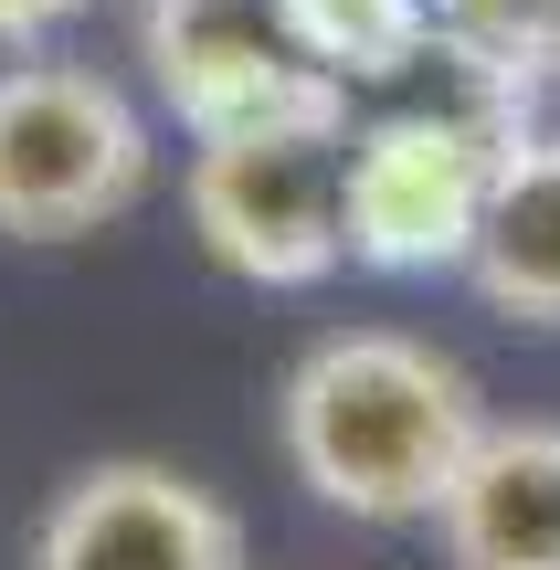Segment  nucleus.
Returning <instances> with one entry per match:
<instances>
[{
  "label": "nucleus",
  "instance_id": "nucleus-1",
  "mask_svg": "<svg viewBox=\"0 0 560 570\" xmlns=\"http://www.w3.org/2000/svg\"><path fill=\"white\" fill-rule=\"evenodd\" d=\"M477 433H487L477 370L402 327H338L275 381V454L317 508L360 518V529L444 518Z\"/></svg>",
  "mask_w": 560,
  "mask_h": 570
},
{
  "label": "nucleus",
  "instance_id": "nucleus-2",
  "mask_svg": "<svg viewBox=\"0 0 560 570\" xmlns=\"http://www.w3.org/2000/svg\"><path fill=\"white\" fill-rule=\"evenodd\" d=\"M444 96L381 106L371 127H350V265L371 275H465L498 202L508 148L529 138V96L477 63L434 53Z\"/></svg>",
  "mask_w": 560,
  "mask_h": 570
},
{
  "label": "nucleus",
  "instance_id": "nucleus-3",
  "mask_svg": "<svg viewBox=\"0 0 560 570\" xmlns=\"http://www.w3.org/2000/svg\"><path fill=\"white\" fill-rule=\"evenodd\" d=\"M180 212L233 285H328L350 265V96L190 138Z\"/></svg>",
  "mask_w": 560,
  "mask_h": 570
},
{
  "label": "nucleus",
  "instance_id": "nucleus-4",
  "mask_svg": "<svg viewBox=\"0 0 560 570\" xmlns=\"http://www.w3.org/2000/svg\"><path fill=\"white\" fill-rule=\"evenodd\" d=\"M159 180L148 106L96 63H0V233L11 244H85L127 223Z\"/></svg>",
  "mask_w": 560,
  "mask_h": 570
},
{
  "label": "nucleus",
  "instance_id": "nucleus-5",
  "mask_svg": "<svg viewBox=\"0 0 560 570\" xmlns=\"http://www.w3.org/2000/svg\"><path fill=\"white\" fill-rule=\"evenodd\" d=\"M138 75L159 96V117H180L190 138L350 96L338 75H317L296 53L286 0H138Z\"/></svg>",
  "mask_w": 560,
  "mask_h": 570
},
{
  "label": "nucleus",
  "instance_id": "nucleus-6",
  "mask_svg": "<svg viewBox=\"0 0 560 570\" xmlns=\"http://www.w3.org/2000/svg\"><path fill=\"white\" fill-rule=\"evenodd\" d=\"M21 570H244V518L180 465L106 454L53 487L21 539Z\"/></svg>",
  "mask_w": 560,
  "mask_h": 570
},
{
  "label": "nucleus",
  "instance_id": "nucleus-7",
  "mask_svg": "<svg viewBox=\"0 0 560 570\" xmlns=\"http://www.w3.org/2000/svg\"><path fill=\"white\" fill-rule=\"evenodd\" d=\"M434 529L455 570H560V423H487Z\"/></svg>",
  "mask_w": 560,
  "mask_h": 570
},
{
  "label": "nucleus",
  "instance_id": "nucleus-8",
  "mask_svg": "<svg viewBox=\"0 0 560 570\" xmlns=\"http://www.w3.org/2000/svg\"><path fill=\"white\" fill-rule=\"evenodd\" d=\"M477 296L519 327H560V138L529 127L498 169V202H487V233L465 254Z\"/></svg>",
  "mask_w": 560,
  "mask_h": 570
},
{
  "label": "nucleus",
  "instance_id": "nucleus-9",
  "mask_svg": "<svg viewBox=\"0 0 560 570\" xmlns=\"http://www.w3.org/2000/svg\"><path fill=\"white\" fill-rule=\"evenodd\" d=\"M286 32L317 75L338 85H413L444 53V11L434 0H286Z\"/></svg>",
  "mask_w": 560,
  "mask_h": 570
},
{
  "label": "nucleus",
  "instance_id": "nucleus-10",
  "mask_svg": "<svg viewBox=\"0 0 560 570\" xmlns=\"http://www.w3.org/2000/svg\"><path fill=\"white\" fill-rule=\"evenodd\" d=\"M85 0H0V42H42V32H63Z\"/></svg>",
  "mask_w": 560,
  "mask_h": 570
}]
</instances>
